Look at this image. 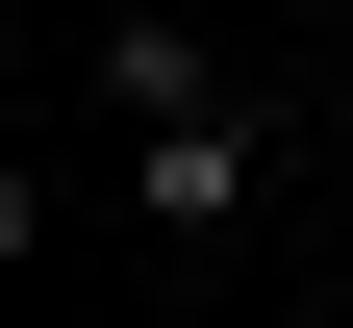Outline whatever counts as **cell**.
<instances>
[{
    "mask_svg": "<svg viewBox=\"0 0 353 328\" xmlns=\"http://www.w3.org/2000/svg\"><path fill=\"white\" fill-rule=\"evenodd\" d=\"M101 126L126 152H152V126H228V26H202V0H126L101 26Z\"/></svg>",
    "mask_w": 353,
    "mask_h": 328,
    "instance_id": "6da1fadb",
    "label": "cell"
},
{
    "mask_svg": "<svg viewBox=\"0 0 353 328\" xmlns=\"http://www.w3.org/2000/svg\"><path fill=\"white\" fill-rule=\"evenodd\" d=\"M252 202H278V177H252V126H152V152H126V227H152V253H228Z\"/></svg>",
    "mask_w": 353,
    "mask_h": 328,
    "instance_id": "7a4b0ae2",
    "label": "cell"
}]
</instances>
